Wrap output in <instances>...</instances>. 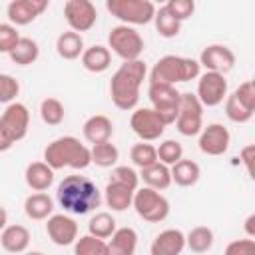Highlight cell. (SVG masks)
Listing matches in <instances>:
<instances>
[{"label":"cell","instance_id":"obj_18","mask_svg":"<svg viewBox=\"0 0 255 255\" xmlns=\"http://www.w3.org/2000/svg\"><path fill=\"white\" fill-rule=\"evenodd\" d=\"M185 249V233L175 227H167L159 231L151 245H149V255H181Z\"/></svg>","mask_w":255,"mask_h":255},{"label":"cell","instance_id":"obj_16","mask_svg":"<svg viewBox=\"0 0 255 255\" xmlns=\"http://www.w3.org/2000/svg\"><path fill=\"white\" fill-rule=\"evenodd\" d=\"M46 233L54 245L68 247L74 245L78 239V223L66 213H52L46 219Z\"/></svg>","mask_w":255,"mask_h":255},{"label":"cell","instance_id":"obj_30","mask_svg":"<svg viewBox=\"0 0 255 255\" xmlns=\"http://www.w3.org/2000/svg\"><path fill=\"white\" fill-rule=\"evenodd\" d=\"M215 235L207 225H197L185 235V247L193 253H207L213 247Z\"/></svg>","mask_w":255,"mask_h":255},{"label":"cell","instance_id":"obj_7","mask_svg":"<svg viewBox=\"0 0 255 255\" xmlns=\"http://www.w3.org/2000/svg\"><path fill=\"white\" fill-rule=\"evenodd\" d=\"M131 207L135 209L137 217H141L147 223H161L163 219H167L171 211L169 199L161 191H155L149 187H137L133 191Z\"/></svg>","mask_w":255,"mask_h":255},{"label":"cell","instance_id":"obj_29","mask_svg":"<svg viewBox=\"0 0 255 255\" xmlns=\"http://www.w3.org/2000/svg\"><path fill=\"white\" fill-rule=\"evenodd\" d=\"M8 56H10V60H12L14 64H18V66H30V64H34V62L38 60V56H40V46H38L36 40L28 38V36H20L18 44L14 46V50H12Z\"/></svg>","mask_w":255,"mask_h":255},{"label":"cell","instance_id":"obj_45","mask_svg":"<svg viewBox=\"0 0 255 255\" xmlns=\"http://www.w3.org/2000/svg\"><path fill=\"white\" fill-rule=\"evenodd\" d=\"M239 159H241V163L245 165L247 173H249V175H253V159H255V145H253V143H249V145L241 147V151H239Z\"/></svg>","mask_w":255,"mask_h":255},{"label":"cell","instance_id":"obj_9","mask_svg":"<svg viewBox=\"0 0 255 255\" xmlns=\"http://www.w3.org/2000/svg\"><path fill=\"white\" fill-rule=\"evenodd\" d=\"M30 128V110L22 102H12L0 114V131L14 145L28 135Z\"/></svg>","mask_w":255,"mask_h":255},{"label":"cell","instance_id":"obj_3","mask_svg":"<svg viewBox=\"0 0 255 255\" xmlns=\"http://www.w3.org/2000/svg\"><path fill=\"white\" fill-rule=\"evenodd\" d=\"M44 161L56 171V169H76L82 171L92 163L90 157V147L86 143H82L78 137L74 135H62L56 137L54 141H50L44 149Z\"/></svg>","mask_w":255,"mask_h":255},{"label":"cell","instance_id":"obj_21","mask_svg":"<svg viewBox=\"0 0 255 255\" xmlns=\"http://www.w3.org/2000/svg\"><path fill=\"white\" fill-rule=\"evenodd\" d=\"M137 231L133 227H118L108 241L110 255H135L137 249Z\"/></svg>","mask_w":255,"mask_h":255},{"label":"cell","instance_id":"obj_44","mask_svg":"<svg viewBox=\"0 0 255 255\" xmlns=\"http://www.w3.org/2000/svg\"><path fill=\"white\" fill-rule=\"evenodd\" d=\"M223 255H255V239H233L227 243Z\"/></svg>","mask_w":255,"mask_h":255},{"label":"cell","instance_id":"obj_11","mask_svg":"<svg viewBox=\"0 0 255 255\" xmlns=\"http://www.w3.org/2000/svg\"><path fill=\"white\" fill-rule=\"evenodd\" d=\"M129 128L131 131L141 139V141H155L163 135L167 124L163 122V118L151 110V108H135L131 112L129 118Z\"/></svg>","mask_w":255,"mask_h":255},{"label":"cell","instance_id":"obj_37","mask_svg":"<svg viewBox=\"0 0 255 255\" xmlns=\"http://www.w3.org/2000/svg\"><path fill=\"white\" fill-rule=\"evenodd\" d=\"M157 161L171 167L173 163H177L181 157H183V145L177 141V139H163L157 147Z\"/></svg>","mask_w":255,"mask_h":255},{"label":"cell","instance_id":"obj_43","mask_svg":"<svg viewBox=\"0 0 255 255\" xmlns=\"http://www.w3.org/2000/svg\"><path fill=\"white\" fill-rule=\"evenodd\" d=\"M233 96H235L245 108H249V110L255 112V84H253L251 80L241 82V84L233 90Z\"/></svg>","mask_w":255,"mask_h":255},{"label":"cell","instance_id":"obj_34","mask_svg":"<svg viewBox=\"0 0 255 255\" xmlns=\"http://www.w3.org/2000/svg\"><path fill=\"white\" fill-rule=\"evenodd\" d=\"M40 118L48 126H60L66 118L64 104L58 98H44L40 102Z\"/></svg>","mask_w":255,"mask_h":255},{"label":"cell","instance_id":"obj_2","mask_svg":"<svg viewBox=\"0 0 255 255\" xmlns=\"http://www.w3.org/2000/svg\"><path fill=\"white\" fill-rule=\"evenodd\" d=\"M147 76V66L143 60L124 62L110 80V96L118 110L131 112L139 102V88Z\"/></svg>","mask_w":255,"mask_h":255},{"label":"cell","instance_id":"obj_27","mask_svg":"<svg viewBox=\"0 0 255 255\" xmlns=\"http://www.w3.org/2000/svg\"><path fill=\"white\" fill-rule=\"evenodd\" d=\"M86 46H84V38L78 32L66 30L56 38V52L60 58L64 60H76L84 54Z\"/></svg>","mask_w":255,"mask_h":255},{"label":"cell","instance_id":"obj_6","mask_svg":"<svg viewBox=\"0 0 255 255\" xmlns=\"http://www.w3.org/2000/svg\"><path fill=\"white\" fill-rule=\"evenodd\" d=\"M108 50L114 52L124 62H131V60H139V56L145 50V42L135 28L118 24L108 34Z\"/></svg>","mask_w":255,"mask_h":255},{"label":"cell","instance_id":"obj_24","mask_svg":"<svg viewBox=\"0 0 255 255\" xmlns=\"http://www.w3.org/2000/svg\"><path fill=\"white\" fill-rule=\"evenodd\" d=\"M80 62H82L84 70H88L92 74H102L112 64V52L108 50V46L94 44L84 50V54L80 56Z\"/></svg>","mask_w":255,"mask_h":255},{"label":"cell","instance_id":"obj_38","mask_svg":"<svg viewBox=\"0 0 255 255\" xmlns=\"http://www.w3.org/2000/svg\"><path fill=\"white\" fill-rule=\"evenodd\" d=\"M225 116L233 122V124H247L253 118V110L245 108L233 94H229L225 98Z\"/></svg>","mask_w":255,"mask_h":255},{"label":"cell","instance_id":"obj_28","mask_svg":"<svg viewBox=\"0 0 255 255\" xmlns=\"http://www.w3.org/2000/svg\"><path fill=\"white\" fill-rule=\"evenodd\" d=\"M104 201H106V205L112 211H126L128 207H131L133 191L128 189V187H124V185H118V183L108 181L106 183V189H104Z\"/></svg>","mask_w":255,"mask_h":255},{"label":"cell","instance_id":"obj_32","mask_svg":"<svg viewBox=\"0 0 255 255\" xmlns=\"http://www.w3.org/2000/svg\"><path fill=\"white\" fill-rule=\"evenodd\" d=\"M116 229H118L116 219H114V215L108 213V211H98V213L90 219V223H88V235L98 237V239H104V241L110 239Z\"/></svg>","mask_w":255,"mask_h":255},{"label":"cell","instance_id":"obj_20","mask_svg":"<svg viewBox=\"0 0 255 255\" xmlns=\"http://www.w3.org/2000/svg\"><path fill=\"white\" fill-rule=\"evenodd\" d=\"M84 137L88 143L96 145V143H102V141H110L112 135H114V124L108 116L104 114H96V116H90L86 122H84Z\"/></svg>","mask_w":255,"mask_h":255},{"label":"cell","instance_id":"obj_49","mask_svg":"<svg viewBox=\"0 0 255 255\" xmlns=\"http://www.w3.org/2000/svg\"><path fill=\"white\" fill-rule=\"evenodd\" d=\"M22 255H44L42 251H26V253H22Z\"/></svg>","mask_w":255,"mask_h":255},{"label":"cell","instance_id":"obj_36","mask_svg":"<svg viewBox=\"0 0 255 255\" xmlns=\"http://www.w3.org/2000/svg\"><path fill=\"white\" fill-rule=\"evenodd\" d=\"M74 255H110L108 241L92 235H82L74 243Z\"/></svg>","mask_w":255,"mask_h":255},{"label":"cell","instance_id":"obj_8","mask_svg":"<svg viewBox=\"0 0 255 255\" xmlns=\"http://www.w3.org/2000/svg\"><path fill=\"white\" fill-rule=\"evenodd\" d=\"M203 106L197 100L195 94L185 92L179 98V108H177V118H175V129L185 135V137H193L199 135V131L203 129Z\"/></svg>","mask_w":255,"mask_h":255},{"label":"cell","instance_id":"obj_31","mask_svg":"<svg viewBox=\"0 0 255 255\" xmlns=\"http://www.w3.org/2000/svg\"><path fill=\"white\" fill-rule=\"evenodd\" d=\"M90 157L92 163H96L98 167H116L120 159V149L112 141H102L90 147Z\"/></svg>","mask_w":255,"mask_h":255},{"label":"cell","instance_id":"obj_19","mask_svg":"<svg viewBox=\"0 0 255 255\" xmlns=\"http://www.w3.org/2000/svg\"><path fill=\"white\" fill-rule=\"evenodd\" d=\"M30 231L28 227L16 223V225H6L0 231V245L4 251L12 253V255H20L26 253V249L30 247Z\"/></svg>","mask_w":255,"mask_h":255},{"label":"cell","instance_id":"obj_26","mask_svg":"<svg viewBox=\"0 0 255 255\" xmlns=\"http://www.w3.org/2000/svg\"><path fill=\"white\" fill-rule=\"evenodd\" d=\"M139 179L145 183L143 187H149V189H155V191H163V189H167L171 185V171H169L167 165L155 161L153 165L139 169Z\"/></svg>","mask_w":255,"mask_h":255},{"label":"cell","instance_id":"obj_1","mask_svg":"<svg viewBox=\"0 0 255 255\" xmlns=\"http://www.w3.org/2000/svg\"><path fill=\"white\" fill-rule=\"evenodd\" d=\"M56 199L64 211L72 215H86L96 207H100L102 191L88 175L72 173L58 183Z\"/></svg>","mask_w":255,"mask_h":255},{"label":"cell","instance_id":"obj_33","mask_svg":"<svg viewBox=\"0 0 255 255\" xmlns=\"http://www.w3.org/2000/svg\"><path fill=\"white\" fill-rule=\"evenodd\" d=\"M153 24H155V30L161 38H175L179 32H181V22L175 20L165 6H159L155 10V16H153Z\"/></svg>","mask_w":255,"mask_h":255},{"label":"cell","instance_id":"obj_12","mask_svg":"<svg viewBox=\"0 0 255 255\" xmlns=\"http://www.w3.org/2000/svg\"><path fill=\"white\" fill-rule=\"evenodd\" d=\"M227 80L223 74L217 72H203L197 78V100L203 108H215L225 102L227 98Z\"/></svg>","mask_w":255,"mask_h":255},{"label":"cell","instance_id":"obj_42","mask_svg":"<svg viewBox=\"0 0 255 255\" xmlns=\"http://www.w3.org/2000/svg\"><path fill=\"white\" fill-rule=\"evenodd\" d=\"M20 40V32L10 22L0 24V54H10Z\"/></svg>","mask_w":255,"mask_h":255},{"label":"cell","instance_id":"obj_41","mask_svg":"<svg viewBox=\"0 0 255 255\" xmlns=\"http://www.w3.org/2000/svg\"><path fill=\"white\" fill-rule=\"evenodd\" d=\"M20 94V84L10 74H0V104H12L16 102V96Z\"/></svg>","mask_w":255,"mask_h":255},{"label":"cell","instance_id":"obj_10","mask_svg":"<svg viewBox=\"0 0 255 255\" xmlns=\"http://www.w3.org/2000/svg\"><path fill=\"white\" fill-rule=\"evenodd\" d=\"M147 98L151 102V110H155L167 126H171L177 118V108H179V98L181 92L175 86L167 84H149L147 88Z\"/></svg>","mask_w":255,"mask_h":255},{"label":"cell","instance_id":"obj_22","mask_svg":"<svg viewBox=\"0 0 255 255\" xmlns=\"http://www.w3.org/2000/svg\"><path fill=\"white\" fill-rule=\"evenodd\" d=\"M24 179L32 191H46L54 183V169L46 161H32L26 165Z\"/></svg>","mask_w":255,"mask_h":255},{"label":"cell","instance_id":"obj_39","mask_svg":"<svg viewBox=\"0 0 255 255\" xmlns=\"http://www.w3.org/2000/svg\"><path fill=\"white\" fill-rule=\"evenodd\" d=\"M110 181H112V183H118V185H124V187H128V189H131V191H135L137 185H139V173H137L133 167H129V165H116V167L112 169Z\"/></svg>","mask_w":255,"mask_h":255},{"label":"cell","instance_id":"obj_4","mask_svg":"<svg viewBox=\"0 0 255 255\" xmlns=\"http://www.w3.org/2000/svg\"><path fill=\"white\" fill-rule=\"evenodd\" d=\"M199 74H201V66H199L197 60L167 54V56H161L153 64V68L149 72V84L175 86V84L195 80V78H199Z\"/></svg>","mask_w":255,"mask_h":255},{"label":"cell","instance_id":"obj_14","mask_svg":"<svg viewBox=\"0 0 255 255\" xmlns=\"http://www.w3.org/2000/svg\"><path fill=\"white\" fill-rule=\"evenodd\" d=\"M197 145L201 149V153L205 155H223L229 145H231V133L229 129L219 124V122H213V124H207L203 126V129L199 131V139H197Z\"/></svg>","mask_w":255,"mask_h":255},{"label":"cell","instance_id":"obj_25","mask_svg":"<svg viewBox=\"0 0 255 255\" xmlns=\"http://www.w3.org/2000/svg\"><path fill=\"white\" fill-rule=\"evenodd\" d=\"M169 171H171V183H175L179 187H191L201 177L199 163L193 159H185V157H181L177 163H173L169 167Z\"/></svg>","mask_w":255,"mask_h":255},{"label":"cell","instance_id":"obj_5","mask_svg":"<svg viewBox=\"0 0 255 255\" xmlns=\"http://www.w3.org/2000/svg\"><path fill=\"white\" fill-rule=\"evenodd\" d=\"M106 10L126 26H145L153 22L155 4L149 0H106Z\"/></svg>","mask_w":255,"mask_h":255},{"label":"cell","instance_id":"obj_47","mask_svg":"<svg viewBox=\"0 0 255 255\" xmlns=\"http://www.w3.org/2000/svg\"><path fill=\"white\" fill-rule=\"evenodd\" d=\"M6 225H8V211H6L4 205H0V231H2Z\"/></svg>","mask_w":255,"mask_h":255},{"label":"cell","instance_id":"obj_40","mask_svg":"<svg viewBox=\"0 0 255 255\" xmlns=\"http://www.w3.org/2000/svg\"><path fill=\"white\" fill-rule=\"evenodd\" d=\"M163 6H165L167 12H169L175 20H179V22L189 20V18L193 16V12H195V2H193V0H169V2H165Z\"/></svg>","mask_w":255,"mask_h":255},{"label":"cell","instance_id":"obj_35","mask_svg":"<svg viewBox=\"0 0 255 255\" xmlns=\"http://www.w3.org/2000/svg\"><path fill=\"white\" fill-rule=\"evenodd\" d=\"M129 159L135 167L143 169V167H149L157 161V151H155V145L147 143V141H139V143H133L131 149H129Z\"/></svg>","mask_w":255,"mask_h":255},{"label":"cell","instance_id":"obj_13","mask_svg":"<svg viewBox=\"0 0 255 255\" xmlns=\"http://www.w3.org/2000/svg\"><path fill=\"white\" fill-rule=\"evenodd\" d=\"M64 18L72 32H88L98 22L96 4L90 0H68L64 4Z\"/></svg>","mask_w":255,"mask_h":255},{"label":"cell","instance_id":"obj_48","mask_svg":"<svg viewBox=\"0 0 255 255\" xmlns=\"http://www.w3.org/2000/svg\"><path fill=\"white\" fill-rule=\"evenodd\" d=\"M10 147H12V143H10V141L6 139V135L0 131V153H2V151H8Z\"/></svg>","mask_w":255,"mask_h":255},{"label":"cell","instance_id":"obj_46","mask_svg":"<svg viewBox=\"0 0 255 255\" xmlns=\"http://www.w3.org/2000/svg\"><path fill=\"white\" fill-rule=\"evenodd\" d=\"M245 233H247V237L249 239H253L255 237V213H251V215H247V219H245Z\"/></svg>","mask_w":255,"mask_h":255},{"label":"cell","instance_id":"obj_17","mask_svg":"<svg viewBox=\"0 0 255 255\" xmlns=\"http://www.w3.org/2000/svg\"><path fill=\"white\" fill-rule=\"evenodd\" d=\"M46 8H48V0H12L6 8V14L10 24L18 28L32 24Z\"/></svg>","mask_w":255,"mask_h":255},{"label":"cell","instance_id":"obj_23","mask_svg":"<svg viewBox=\"0 0 255 255\" xmlns=\"http://www.w3.org/2000/svg\"><path fill=\"white\" fill-rule=\"evenodd\" d=\"M24 213L32 221H46L54 213V199L44 191L30 193L24 199Z\"/></svg>","mask_w":255,"mask_h":255},{"label":"cell","instance_id":"obj_15","mask_svg":"<svg viewBox=\"0 0 255 255\" xmlns=\"http://www.w3.org/2000/svg\"><path fill=\"white\" fill-rule=\"evenodd\" d=\"M197 62L201 68H205V72H217L225 76L235 66V54L225 44H209L201 50Z\"/></svg>","mask_w":255,"mask_h":255}]
</instances>
